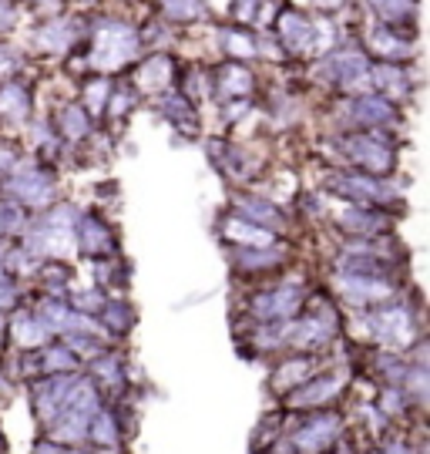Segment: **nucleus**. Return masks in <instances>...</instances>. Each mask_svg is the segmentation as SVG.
Here are the masks:
<instances>
[{
  "label": "nucleus",
  "instance_id": "f257e3e1",
  "mask_svg": "<svg viewBox=\"0 0 430 454\" xmlns=\"http://www.w3.org/2000/svg\"><path fill=\"white\" fill-rule=\"evenodd\" d=\"M343 421L336 414H319L313 421H306L296 434H293V448L300 454H323L326 448H333L340 438Z\"/></svg>",
  "mask_w": 430,
  "mask_h": 454
},
{
  "label": "nucleus",
  "instance_id": "f03ea898",
  "mask_svg": "<svg viewBox=\"0 0 430 454\" xmlns=\"http://www.w3.org/2000/svg\"><path fill=\"white\" fill-rule=\"evenodd\" d=\"M343 390V373H333V377H319L313 380L309 387L296 390L293 394V407H319V404H330L336 394Z\"/></svg>",
  "mask_w": 430,
  "mask_h": 454
},
{
  "label": "nucleus",
  "instance_id": "7ed1b4c3",
  "mask_svg": "<svg viewBox=\"0 0 430 454\" xmlns=\"http://www.w3.org/2000/svg\"><path fill=\"white\" fill-rule=\"evenodd\" d=\"M373 333L383 343H403L410 337V313L407 309H387L373 317Z\"/></svg>",
  "mask_w": 430,
  "mask_h": 454
},
{
  "label": "nucleus",
  "instance_id": "20e7f679",
  "mask_svg": "<svg viewBox=\"0 0 430 454\" xmlns=\"http://www.w3.org/2000/svg\"><path fill=\"white\" fill-rule=\"evenodd\" d=\"M296 307H300V293L296 290L266 293L262 300H255V313L259 317H289Z\"/></svg>",
  "mask_w": 430,
  "mask_h": 454
},
{
  "label": "nucleus",
  "instance_id": "39448f33",
  "mask_svg": "<svg viewBox=\"0 0 430 454\" xmlns=\"http://www.w3.org/2000/svg\"><path fill=\"white\" fill-rule=\"evenodd\" d=\"M340 290L347 293V300H356V303H370V300H383L387 296V286L377 283V279H360V276H353V279H343L340 283Z\"/></svg>",
  "mask_w": 430,
  "mask_h": 454
},
{
  "label": "nucleus",
  "instance_id": "423d86ee",
  "mask_svg": "<svg viewBox=\"0 0 430 454\" xmlns=\"http://www.w3.org/2000/svg\"><path fill=\"white\" fill-rule=\"evenodd\" d=\"M88 434L98 441V444H118V421H114L108 411L98 407L91 414V424H88Z\"/></svg>",
  "mask_w": 430,
  "mask_h": 454
},
{
  "label": "nucleus",
  "instance_id": "0eeeda50",
  "mask_svg": "<svg viewBox=\"0 0 430 454\" xmlns=\"http://www.w3.org/2000/svg\"><path fill=\"white\" fill-rule=\"evenodd\" d=\"M48 185L51 182L44 179V176H37V172H31V179L27 176H20V179L14 182V192L24 195L31 206H41V202H48Z\"/></svg>",
  "mask_w": 430,
  "mask_h": 454
},
{
  "label": "nucleus",
  "instance_id": "6e6552de",
  "mask_svg": "<svg viewBox=\"0 0 430 454\" xmlns=\"http://www.w3.org/2000/svg\"><path fill=\"white\" fill-rule=\"evenodd\" d=\"M356 155V162H364V165H370V168H390V152L387 148H377L373 142H350L347 145Z\"/></svg>",
  "mask_w": 430,
  "mask_h": 454
},
{
  "label": "nucleus",
  "instance_id": "1a4fd4ad",
  "mask_svg": "<svg viewBox=\"0 0 430 454\" xmlns=\"http://www.w3.org/2000/svg\"><path fill=\"white\" fill-rule=\"evenodd\" d=\"M225 232L246 246H259V249H262V246H272V236L266 229H253L249 223H239V219H232V223L225 226Z\"/></svg>",
  "mask_w": 430,
  "mask_h": 454
},
{
  "label": "nucleus",
  "instance_id": "9d476101",
  "mask_svg": "<svg viewBox=\"0 0 430 454\" xmlns=\"http://www.w3.org/2000/svg\"><path fill=\"white\" fill-rule=\"evenodd\" d=\"M44 333H48V330H44V326H37V320H27V317H20V320H17V340L27 343V347L44 340Z\"/></svg>",
  "mask_w": 430,
  "mask_h": 454
},
{
  "label": "nucleus",
  "instance_id": "9b49d317",
  "mask_svg": "<svg viewBox=\"0 0 430 454\" xmlns=\"http://www.w3.org/2000/svg\"><path fill=\"white\" fill-rule=\"evenodd\" d=\"M306 371H309V364H289L286 371H279V380H276V387H289V384H300Z\"/></svg>",
  "mask_w": 430,
  "mask_h": 454
},
{
  "label": "nucleus",
  "instance_id": "f8f14e48",
  "mask_svg": "<svg viewBox=\"0 0 430 454\" xmlns=\"http://www.w3.org/2000/svg\"><path fill=\"white\" fill-rule=\"evenodd\" d=\"M242 209L246 212H253V219H259V223H266V219H276V209H272V206H262V202H249V199H246V202H239Z\"/></svg>",
  "mask_w": 430,
  "mask_h": 454
},
{
  "label": "nucleus",
  "instance_id": "ddd939ff",
  "mask_svg": "<svg viewBox=\"0 0 430 454\" xmlns=\"http://www.w3.org/2000/svg\"><path fill=\"white\" fill-rule=\"evenodd\" d=\"M34 454H74V451H64V448H58V444H37V451Z\"/></svg>",
  "mask_w": 430,
  "mask_h": 454
},
{
  "label": "nucleus",
  "instance_id": "4468645a",
  "mask_svg": "<svg viewBox=\"0 0 430 454\" xmlns=\"http://www.w3.org/2000/svg\"><path fill=\"white\" fill-rule=\"evenodd\" d=\"M373 454H387V451H373Z\"/></svg>",
  "mask_w": 430,
  "mask_h": 454
},
{
  "label": "nucleus",
  "instance_id": "2eb2a0df",
  "mask_svg": "<svg viewBox=\"0 0 430 454\" xmlns=\"http://www.w3.org/2000/svg\"><path fill=\"white\" fill-rule=\"evenodd\" d=\"M340 454H347V451H340Z\"/></svg>",
  "mask_w": 430,
  "mask_h": 454
}]
</instances>
